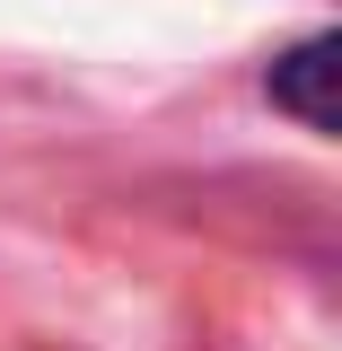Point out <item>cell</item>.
<instances>
[{"instance_id":"obj_1","label":"cell","mask_w":342,"mask_h":351,"mask_svg":"<svg viewBox=\"0 0 342 351\" xmlns=\"http://www.w3.org/2000/svg\"><path fill=\"white\" fill-rule=\"evenodd\" d=\"M272 106L299 114L307 132H334V36H307L272 62Z\"/></svg>"}]
</instances>
